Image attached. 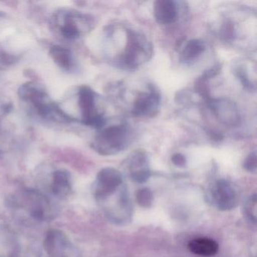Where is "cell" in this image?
I'll return each mask as SVG.
<instances>
[{
	"instance_id": "cell-1",
	"label": "cell",
	"mask_w": 257,
	"mask_h": 257,
	"mask_svg": "<svg viewBox=\"0 0 257 257\" xmlns=\"http://www.w3.org/2000/svg\"><path fill=\"white\" fill-rule=\"evenodd\" d=\"M98 203L106 217L115 225H125L132 221L133 204L124 183Z\"/></svg>"
},
{
	"instance_id": "cell-2",
	"label": "cell",
	"mask_w": 257,
	"mask_h": 257,
	"mask_svg": "<svg viewBox=\"0 0 257 257\" xmlns=\"http://www.w3.org/2000/svg\"><path fill=\"white\" fill-rule=\"evenodd\" d=\"M13 207L25 209L35 220L46 221L54 215V208L46 195L36 189H26L11 200Z\"/></svg>"
},
{
	"instance_id": "cell-3",
	"label": "cell",
	"mask_w": 257,
	"mask_h": 257,
	"mask_svg": "<svg viewBox=\"0 0 257 257\" xmlns=\"http://www.w3.org/2000/svg\"><path fill=\"white\" fill-rule=\"evenodd\" d=\"M208 202L212 206L221 210L228 211L237 207L239 195L235 186L225 179H217L209 186L207 190Z\"/></svg>"
},
{
	"instance_id": "cell-4",
	"label": "cell",
	"mask_w": 257,
	"mask_h": 257,
	"mask_svg": "<svg viewBox=\"0 0 257 257\" xmlns=\"http://www.w3.org/2000/svg\"><path fill=\"white\" fill-rule=\"evenodd\" d=\"M128 129L124 124H115L103 129L97 136L94 148L103 156H111L124 150L127 144Z\"/></svg>"
},
{
	"instance_id": "cell-5",
	"label": "cell",
	"mask_w": 257,
	"mask_h": 257,
	"mask_svg": "<svg viewBox=\"0 0 257 257\" xmlns=\"http://www.w3.org/2000/svg\"><path fill=\"white\" fill-rule=\"evenodd\" d=\"M43 247L48 257H78L74 245L61 230L50 229L46 233Z\"/></svg>"
},
{
	"instance_id": "cell-6",
	"label": "cell",
	"mask_w": 257,
	"mask_h": 257,
	"mask_svg": "<svg viewBox=\"0 0 257 257\" xmlns=\"http://www.w3.org/2000/svg\"><path fill=\"white\" fill-rule=\"evenodd\" d=\"M150 47L148 42L143 36L128 31L127 46L122 55V61L129 68H135L142 63L141 58L147 59Z\"/></svg>"
},
{
	"instance_id": "cell-7",
	"label": "cell",
	"mask_w": 257,
	"mask_h": 257,
	"mask_svg": "<svg viewBox=\"0 0 257 257\" xmlns=\"http://www.w3.org/2000/svg\"><path fill=\"white\" fill-rule=\"evenodd\" d=\"M124 183L121 173L113 168L100 170L93 186V194L97 202L106 198Z\"/></svg>"
},
{
	"instance_id": "cell-8",
	"label": "cell",
	"mask_w": 257,
	"mask_h": 257,
	"mask_svg": "<svg viewBox=\"0 0 257 257\" xmlns=\"http://www.w3.org/2000/svg\"><path fill=\"white\" fill-rule=\"evenodd\" d=\"M79 107L82 112L83 121L88 125L101 128L105 120L101 115L96 113L95 97L92 90L88 87H82L79 91Z\"/></svg>"
},
{
	"instance_id": "cell-9",
	"label": "cell",
	"mask_w": 257,
	"mask_h": 257,
	"mask_svg": "<svg viewBox=\"0 0 257 257\" xmlns=\"http://www.w3.org/2000/svg\"><path fill=\"white\" fill-rule=\"evenodd\" d=\"M127 168L129 177L135 183L139 184L147 183L151 177L148 156L142 150L135 152L130 156L127 160Z\"/></svg>"
},
{
	"instance_id": "cell-10",
	"label": "cell",
	"mask_w": 257,
	"mask_h": 257,
	"mask_svg": "<svg viewBox=\"0 0 257 257\" xmlns=\"http://www.w3.org/2000/svg\"><path fill=\"white\" fill-rule=\"evenodd\" d=\"M161 97L159 91L153 86L149 92H142L135 99L133 113L136 116H153L159 111Z\"/></svg>"
},
{
	"instance_id": "cell-11",
	"label": "cell",
	"mask_w": 257,
	"mask_h": 257,
	"mask_svg": "<svg viewBox=\"0 0 257 257\" xmlns=\"http://www.w3.org/2000/svg\"><path fill=\"white\" fill-rule=\"evenodd\" d=\"M209 107L224 124L236 125L240 120L237 107L232 102L223 99L210 98L207 100Z\"/></svg>"
},
{
	"instance_id": "cell-12",
	"label": "cell",
	"mask_w": 257,
	"mask_h": 257,
	"mask_svg": "<svg viewBox=\"0 0 257 257\" xmlns=\"http://www.w3.org/2000/svg\"><path fill=\"white\" fill-rule=\"evenodd\" d=\"M153 13L156 22L161 25L174 23L177 19V8L171 0H158L153 4Z\"/></svg>"
},
{
	"instance_id": "cell-13",
	"label": "cell",
	"mask_w": 257,
	"mask_h": 257,
	"mask_svg": "<svg viewBox=\"0 0 257 257\" xmlns=\"http://www.w3.org/2000/svg\"><path fill=\"white\" fill-rule=\"evenodd\" d=\"M51 189L53 195L58 198H64L68 196L72 191L71 176L70 173L64 170L55 171L52 176Z\"/></svg>"
},
{
	"instance_id": "cell-14",
	"label": "cell",
	"mask_w": 257,
	"mask_h": 257,
	"mask_svg": "<svg viewBox=\"0 0 257 257\" xmlns=\"http://www.w3.org/2000/svg\"><path fill=\"white\" fill-rule=\"evenodd\" d=\"M188 248L194 254L202 256H211L217 253L219 244L209 237H197L188 243Z\"/></svg>"
},
{
	"instance_id": "cell-15",
	"label": "cell",
	"mask_w": 257,
	"mask_h": 257,
	"mask_svg": "<svg viewBox=\"0 0 257 257\" xmlns=\"http://www.w3.org/2000/svg\"><path fill=\"white\" fill-rule=\"evenodd\" d=\"M205 44L200 40H192L186 43L181 53L183 61H192L195 59L205 51Z\"/></svg>"
},
{
	"instance_id": "cell-16",
	"label": "cell",
	"mask_w": 257,
	"mask_h": 257,
	"mask_svg": "<svg viewBox=\"0 0 257 257\" xmlns=\"http://www.w3.org/2000/svg\"><path fill=\"white\" fill-rule=\"evenodd\" d=\"M54 61L63 68H69L72 64V54L70 50L61 46H54L50 50Z\"/></svg>"
},
{
	"instance_id": "cell-17",
	"label": "cell",
	"mask_w": 257,
	"mask_h": 257,
	"mask_svg": "<svg viewBox=\"0 0 257 257\" xmlns=\"http://www.w3.org/2000/svg\"><path fill=\"white\" fill-rule=\"evenodd\" d=\"M256 195H251L243 204V214L246 221L255 225L256 223L257 214Z\"/></svg>"
},
{
	"instance_id": "cell-18",
	"label": "cell",
	"mask_w": 257,
	"mask_h": 257,
	"mask_svg": "<svg viewBox=\"0 0 257 257\" xmlns=\"http://www.w3.org/2000/svg\"><path fill=\"white\" fill-rule=\"evenodd\" d=\"M135 198H136L137 203L144 208H150L154 201L153 191L147 187L138 189L135 193Z\"/></svg>"
},
{
	"instance_id": "cell-19",
	"label": "cell",
	"mask_w": 257,
	"mask_h": 257,
	"mask_svg": "<svg viewBox=\"0 0 257 257\" xmlns=\"http://www.w3.org/2000/svg\"><path fill=\"white\" fill-rule=\"evenodd\" d=\"M234 74L240 79L242 85L244 86L246 89L249 90V91L255 90V85H252V82H250L249 77L247 76V74H246V71H245L244 68L242 66H237L235 67Z\"/></svg>"
},
{
	"instance_id": "cell-20",
	"label": "cell",
	"mask_w": 257,
	"mask_h": 257,
	"mask_svg": "<svg viewBox=\"0 0 257 257\" xmlns=\"http://www.w3.org/2000/svg\"><path fill=\"white\" fill-rule=\"evenodd\" d=\"M61 32H62L64 37L67 39H70V40L75 39L79 35V29H78L76 25L70 19H67V22H65L64 26L61 28Z\"/></svg>"
},
{
	"instance_id": "cell-21",
	"label": "cell",
	"mask_w": 257,
	"mask_h": 257,
	"mask_svg": "<svg viewBox=\"0 0 257 257\" xmlns=\"http://www.w3.org/2000/svg\"><path fill=\"white\" fill-rule=\"evenodd\" d=\"M243 168L249 173L256 172L257 156L256 152L253 151L249 153L243 161Z\"/></svg>"
},
{
	"instance_id": "cell-22",
	"label": "cell",
	"mask_w": 257,
	"mask_h": 257,
	"mask_svg": "<svg viewBox=\"0 0 257 257\" xmlns=\"http://www.w3.org/2000/svg\"><path fill=\"white\" fill-rule=\"evenodd\" d=\"M171 162L177 167L183 168L186 165V159L183 155L180 153H175L171 157Z\"/></svg>"
},
{
	"instance_id": "cell-23",
	"label": "cell",
	"mask_w": 257,
	"mask_h": 257,
	"mask_svg": "<svg viewBox=\"0 0 257 257\" xmlns=\"http://www.w3.org/2000/svg\"><path fill=\"white\" fill-rule=\"evenodd\" d=\"M222 37H225L226 40H230L232 38L234 34V27L231 22H226L222 27Z\"/></svg>"
}]
</instances>
